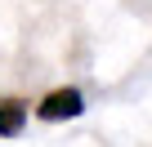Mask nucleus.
I'll return each mask as SVG.
<instances>
[{
  "mask_svg": "<svg viewBox=\"0 0 152 147\" xmlns=\"http://www.w3.org/2000/svg\"><path fill=\"white\" fill-rule=\"evenodd\" d=\"M27 103L23 98H0V138H18L27 129Z\"/></svg>",
  "mask_w": 152,
  "mask_h": 147,
  "instance_id": "2",
  "label": "nucleus"
},
{
  "mask_svg": "<svg viewBox=\"0 0 152 147\" xmlns=\"http://www.w3.org/2000/svg\"><path fill=\"white\" fill-rule=\"evenodd\" d=\"M81 112H85V94L76 89V85H58V89H49V94L36 103V116L49 120V125H58V120H76Z\"/></svg>",
  "mask_w": 152,
  "mask_h": 147,
  "instance_id": "1",
  "label": "nucleus"
}]
</instances>
